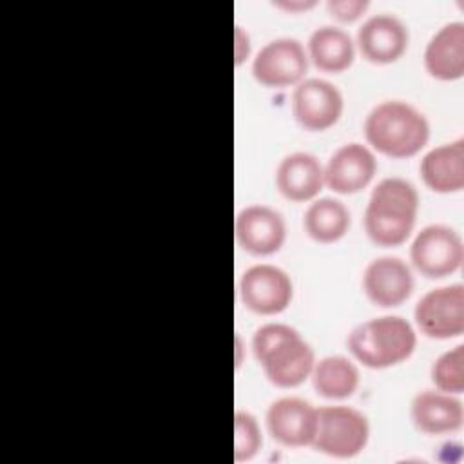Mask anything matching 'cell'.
I'll return each instance as SVG.
<instances>
[{"label": "cell", "mask_w": 464, "mask_h": 464, "mask_svg": "<svg viewBox=\"0 0 464 464\" xmlns=\"http://www.w3.org/2000/svg\"><path fill=\"white\" fill-rule=\"evenodd\" d=\"M250 348L268 382L290 390L301 386L315 364L314 346L286 323H265L256 328Z\"/></svg>", "instance_id": "cell-1"}, {"label": "cell", "mask_w": 464, "mask_h": 464, "mask_svg": "<svg viewBox=\"0 0 464 464\" xmlns=\"http://www.w3.org/2000/svg\"><path fill=\"white\" fill-rule=\"evenodd\" d=\"M419 205V190L411 181L399 176L377 181L362 216L368 239L384 248L406 243L413 232Z\"/></svg>", "instance_id": "cell-2"}, {"label": "cell", "mask_w": 464, "mask_h": 464, "mask_svg": "<svg viewBox=\"0 0 464 464\" xmlns=\"http://www.w3.org/2000/svg\"><path fill=\"white\" fill-rule=\"evenodd\" d=\"M362 132L373 152L404 160L424 149L430 140V121L404 100H382L364 116Z\"/></svg>", "instance_id": "cell-3"}, {"label": "cell", "mask_w": 464, "mask_h": 464, "mask_svg": "<svg viewBox=\"0 0 464 464\" xmlns=\"http://www.w3.org/2000/svg\"><path fill=\"white\" fill-rule=\"evenodd\" d=\"M346 346L352 359L364 368L384 370L411 357L417 346V332L401 315L370 317L350 330Z\"/></svg>", "instance_id": "cell-4"}, {"label": "cell", "mask_w": 464, "mask_h": 464, "mask_svg": "<svg viewBox=\"0 0 464 464\" xmlns=\"http://www.w3.org/2000/svg\"><path fill=\"white\" fill-rule=\"evenodd\" d=\"M370 440L368 417L346 404L317 408V426L312 448L326 457L353 459L364 451Z\"/></svg>", "instance_id": "cell-5"}, {"label": "cell", "mask_w": 464, "mask_h": 464, "mask_svg": "<svg viewBox=\"0 0 464 464\" xmlns=\"http://www.w3.org/2000/svg\"><path fill=\"white\" fill-rule=\"evenodd\" d=\"M410 261L420 276L442 279L460 268L464 261V241L450 225H426L410 243Z\"/></svg>", "instance_id": "cell-6"}, {"label": "cell", "mask_w": 464, "mask_h": 464, "mask_svg": "<svg viewBox=\"0 0 464 464\" xmlns=\"http://www.w3.org/2000/svg\"><path fill=\"white\" fill-rule=\"evenodd\" d=\"M308 54L301 40L279 36L266 42L252 58L254 80L268 89L295 87L306 78Z\"/></svg>", "instance_id": "cell-7"}, {"label": "cell", "mask_w": 464, "mask_h": 464, "mask_svg": "<svg viewBox=\"0 0 464 464\" xmlns=\"http://www.w3.org/2000/svg\"><path fill=\"white\" fill-rule=\"evenodd\" d=\"M417 330L430 339H453L464 332V285L437 286L420 295L413 308Z\"/></svg>", "instance_id": "cell-8"}, {"label": "cell", "mask_w": 464, "mask_h": 464, "mask_svg": "<svg viewBox=\"0 0 464 464\" xmlns=\"http://www.w3.org/2000/svg\"><path fill=\"white\" fill-rule=\"evenodd\" d=\"M243 306L257 315H277L285 312L294 297V283L286 270L272 263L248 266L237 283Z\"/></svg>", "instance_id": "cell-9"}, {"label": "cell", "mask_w": 464, "mask_h": 464, "mask_svg": "<svg viewBox=\"0 0 464 464\" xmlns=\"http://www.w3.org/2000/svg\"><path fill=\"white\" fill-rule=\"evenodd\" d=\"M290 109L301 129L308 132H323L341 120L344 96L335 83L312 76L294 87Z\"/></svg>", "instance_id": "cell-10"}, {"label": "cell", "mask_w": 464, "mask_h": 464, "mask_svg": "<svg viewBox=\"0 0 464 464\" xmlns=\"http://www.w3.org/2000/svg\"><path fill=\"white\" fill-rule=\"evenodd\" d=\"M236 243L243 252L266 257L281 250L286 241V221L279 210L254 203L243 207L234 219Z\"/></svg>", "instance_id": "cell-11"}, {"label": "cell", "mask_w": 464, "mask_h": 464, "mask_svg": "<svg viewBox=\"0 0 464 464\" xmlns=\"http://www.w3.org/2000/svg\"><path fill=\"white\" fill-rule=\"evenodd\" d=\"M353 42L366 62L388 65L401 60L408 51L410 29L397 14L377 13L362 20Z\"/></svg>", "instance_id": "cell-12"}, {"label": "cell", "mask_w": 464, "mask_h": 464, "mask_svg": "<svg viewBox=\"0 0 464 464\" xmlns=\"http://www.w3.org/2000/svg\"><path fill=\"white\" fill-rule=\"evenodd\" d=\"M366 299L379 308H395L410 299L415 288L411 266L399 256L372 259L361 277Z\"/></svg>", "instance_id": "cell-13"}, {"label": "cell", "mask_w": 464, "mask_h": 464, "mask_svg": "<svg viewBox=\"0 0 464 464\" xmlns=\"http://www.w3.org/2000/svg\"><path fill=\"white\" fill-rule=\"evenodd\" d=\"M375 152L359 141L337 147L323 163L324 187L334 194L350 196L364 190L377 174Z\"/></svg>", "instance_id": "cell-14"}, {"label": "cell", "mask_w": 464, "mask_h": 464, "mask_svg": "<svg viewBox=\"0 0 464 464\" xmlns=\"http://www.w3.org/2000/svg\"><path fill=\"white\" fill-rule=\"evenodd\" d=\"M265 426L268 435L285 448L310 446L317 426V408L303 397H279L266 408Z\"/></svg>", "instance_id": "cell-15"}, {"label": "cell", "mask_w": 464, "mask_h": 464, "mask_svg": "<svg viewBox=\"0 0 464 464\" xmlns=\"http://www.w3.org/2000/svg\"><path fill=\"white\" fill-rule=\"evenodd\" d=\"M276 188L294 203H310L324 188L323 163L312 152L295 150L281 158L276 167Z\"/></svg>", "instance_id": "cell-16"}, {"label": "cell", "mask_w": 464, "mask_h": 464, "mask_svg": "<svg viewBox=\"0 0 464 464\" xmlns=\"http://www.w3.org/2000/svg\"><path fill=\"white\" fill-rule=\"evenodd\" d=\"M411 424L424 435L455 433L464 424V406L457 395L422 390L410 402Z\"/></svg>", "instance_id": "cell-17"}, {"label": "cell", "mask_w": 464, "mask_h": 464, "mask_svg": "<svg viewBox=\"0 0 464 464\" xmlns=\"http://www.w3.org/2000/svg\"><path fill=\"white\" fill-rule=\"evenodd\" d=\"M422 62L435 80H460L464 76V22L453 20L440 25L428 40Z\"/></svg>", "instance_id": "cell-18"}, {"label": "cell", "mask_w": 464, "mask_h": 464, "mask_svg": "<svg viewBox=\"0 0 464 464\" xmlns=\"http://www.w3.org/2000/svg\"><path fill=\"white\" fill-rule=\"evenodd\" d=\"M424 185L437 194H455L464 188V138L430 149L419 163Z\"/></svg>", "instance_id": "cell-19"}, {"label": "cell", "mask_w": 464, "mask_h": 464, "mask_svg": "<svg viewBox=\"0 0 464 464\" xmlns=\"http://www.w3.org/2000/svg\"><path fill=\"white\" fill-rule=\"evenodd\" d=\"M308 62L321 72L339 74L352 67L355 60V42L348 31L339 25H319L308 36L304 45Z\"/></svg>", "instance_id": "cell-20"}, {"label": "cell", "mask_w": 464, "mask_h": 464, "mask_svg": "<svg viewBox=\"0 0 464 464\" xmlns=\"http://www.w3.org/2000/svg\"><path fill=\"white\" fill-rule=\"evenodd\" d=\"M350 225L352 214L348 207L332 196L312 199L303 214V228L306 236L321 245L341 241L348 234Z\"/></svg>", "instance_id": "cell-21"}, {"label": "cell", "mask_w": 464, "mask_h": 464, "mask_svg": "<svg viewBox=\"0 0 464 464\" xmlns=\"http://www.w3.org/2000/svg\"><path fill=\"white\" fill-rule=\"evenodd\" d=\"M310 381L319 397L328 401H343L357 392L361 373L353 359L334 353L315 359Z\"/></svg>", "instance_id": "cell-22"}, {"label": "cell", "mask_w": 464, "mask_h": 464, "mask_svg": "<svg viewBox=\"0 0 464 464\" xmlns=\"http://www.w3.org/2000/svg\"><path fill=\"white\" fill-rule=\"evenodd\" d=\"M430 379L435 390L460 395L464 390V344L442 352L430 368Z\"/></svg>", "instance_id": "cell-23"}, {"label": "cell", "mask_w": 464, "mask_h": 464, "mask_svg": "<svg viewBox=\"0 0 464 464\" xmlns=\"http://www.w3.org/2000/svg\"><path fill=\"white\" fill-rule=\"evenodd\" d=\"M263 446V431L257 417L246 410L234 411V460L246 462L254 459Z\"/></svg>", "instance_id": "cell-24"}, {"label": "cell", "mask_w": 464, "mask_h": 464, "mask_svg": "<svg viewBox=\"0 0 464 464\" xmlns=\"http://www.w3.org/2000/svg\"><path fill=\"white\" fill-rule=\"evenodd\" d=\"M370 2L368 0H328L326 11L330 16L341 24H352L368 11Z\"/></svg>", "instance_id": "cell-25"}, {"label": "cell", "mask_w": 464, "mask_h": 464, "mask_svg": "<svg viewBox=\"0 0 464 464\" xmlns=\"http://www.w3.org/2000/svg\"><path fill=\"white\" fill-rule=\"evenodd\" d=\"M250 51H252V44H250V34L248 31L236 24L234 27V62L236 65L245 63L250 58Z\"/></svg>", "instance_id": "cell-26"}, {"label": "cell", "mask_w": 464, "mask_h": 464, "mask_svg": "<svg viewBox=\"0 0 464 464\" xmlns=\"http://www.w3.org/2000/svg\"><path fill=\"white\" fill-rule=\"evenodd\" d=\"M272 5L285 13H306L317 5L315 0H276Z\"/></svg>", "instance_id": "cell-27"}, {"label": "cell", "mask_w": 464, "mask_h": 464, "mask_svg": "<svg viewBox=\"0 0 464 464\" xmlns=\"http://www.w3.org/2000/svg\"><path fill=\"white\" fill-rule=\"evenodd\" d=\"M234 364L236 368H239L243 364V352H245V343H243V337L239 334H236L234 337Z\"/></svg>", "instance_id": "cell-28"}]
</instances>
